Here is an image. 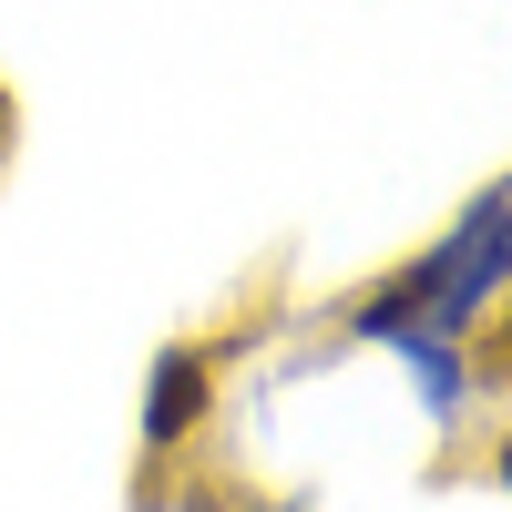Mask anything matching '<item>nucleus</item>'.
I'll use <instances>...</instances> for the list:
<instances>
[{"label":"nucleus","instance_id":"1","mask_svg":"<svg viewBox=\"0 0 512 512\" xmlns=\"http://www.w3.org/2000/svg\"><path fill=\"white\" fill-rule=\"evenodd\" d=\"M236 338H164L134 400V512H175V461L216 431V390H226Z\"/></svg>","mask_w":512,"mask_h":512},{"label":"nucleus","instance_id":"4","mask_svg":"<svg viewBox=\"0 0 512 512\" xmlns=\"http://www.w3.org/2000/svg\"><path fill=\"white\" fill-rule=\"evenodd\" d=\"M492 308H502V318H492V338H482V359H472V369H482V379H512V287L492 297Z\"/></svg>","mask_w":512,"mask_h":512},{"label":"nucleus","instance_id":"7","mask_svg":"<svg viewBox=\"0 0 512 512\" xmlns=\"http://www.w3.org/2000/svg\"><path fill=\"white\" fill-rule=\"evenodd\" d=\"M11 154H21V93L0 82V175H11Z\"/></svg>","mask_w":512,"mask_h":512},{"label":"nucleus","instance_id":"5","mask_svg":"<svg viewBox=\"0 0 512 512\" xmlns=\"http://www.w3.org/2000/svg\"><path fill=\"white\" fill-rule=\"evenodd\" d=\"M226 512H318V492L297 482V492H226Z\"/></svg>","mask_w":512,"mask_h":512},{"label":"nucleus","instance_id":"6","mask_svg":"<svg viewBox=\"0 0 512 512\" xmlns=\"http://www.w3.org/2000/svg\"><path fill=\"white\" fill-rule=\"evenodd\" d=\"M175 512H226V482L205 472V482H175Z\"/></svg>","mask_w":512,"mask_h":512},{"label":"nucleus","instance_id":"3","mask_svg":"<svg viewBox=\"0 0 512 512\" xmlns=\"http://www.w3.org/2000/svg\"><path fill=\"white\" fill-rule=\"evenodd\" d=\"M390 349L410 359V379H420V410H431V431L451 441V431H461V410H472V359H461V338H431V328H400Z\"/></svg>","mask_w":512,"mask_h":512},{"label":"nucleus","instance_id":"2","mask_svg":"<svg viewBox=\"0 0 512 512\" xmlns=\"http://www.w3.org/2000/svg\"><path fill=\"white\" fill-rule=\"evenodd\" d=\"M400 267L420 287V328L431 338H472L492 318V297L512 287V175H492L420 256H400Z\"/></svg>","mask_w":512,"mask_h":512},{"label":"nucleus","instance_id":"8","mask_svg":"<svg viewBox=\"0 0 512 512\" xmlns=\"http://www.w3.org/2000/svg\"><path fill=\"white\" fill-rule=\"evenodd\" d=\"M492 482L512 492V431H492Z\"/></svg>","mask_w":512,"mask_h":512}]
</instances>
